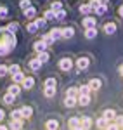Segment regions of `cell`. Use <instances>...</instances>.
<instances>
[{
	"label": "cell",
	"mask_w": 123,
	"mask_h": 130,
	"mask_svg": "<svg viewBox=\"0 0 123 130\" xmlns=\"http://www.w3.org/2000/svg\"><path fill=\"white\" fill-rule=\"evenodd\" d=\"M92 127V120H90V116H82L80 118V128L82 130H89Z\"/></svg>",
	"instance_id": "1"
},
{
	"label": "cell",
	"mask_w": 123,
	"mask_h": 130,
	"mask_svg": "<svg viewBox=\"0 0 123 130\" xmlns=\"http://www.w3.org/2000/svg\"><path fill=\"white\" fill-rule=\"evenodd\" d=\"M73 66V61L69 59V57H64V59H61V62H59V68H61L62 71H69Z\"/></svg>",
	"instance_id": "2"
},
{
	"label": "cell",
	"mask_w": 123,
	"mask_h": 130,
	"mask_svg": "<svg viewBox=\"0 0 123 130\" xmlns=\"http://www.w3.org/2000/svg\"><path fill=\"white\" fill-rule=\"evenodd\" d=\"M89 64H90V61H89V57H78V61H76V66H78V70H87L89 68Z\"/></svg>",
	"instance_id": "3"
},
{
	"label": "cell",
	"mask_w": 123,
	"mask_h": 130,
	"mask_svg": "<svg viewBox=\"0 0 123 130\" xmlns=\"http://www.w3.org/2000/svg\"><path fill=\"white\" fill-rule=\"evenodd\" d=\"M33 85H35V80H33V76H26V78L23 80V83H21V87H23V89H26V90H30Z\"/></svg>",
	"instance_id": "4"
},
{
	"label": "cell",
	"mask_w": 123,
	"mask_h": 130,
	"mask_svg": "<svg viewBox=\"0 0 123 130\" xmlns=\"http://www.w3.org/2000/svg\"><path fill=\"white\" fill-rule=\"evenodd\" d=\"M83 26H85V30L95 28V19H94V18H90V16H87V18L83 19Z\"/></svg>",
	"instance_id": "5"
},
{
	"label": "cell",
	"mask_w": 123,
	"mask_h": 130,
	"mask_svg": "<svg viewBox=\"0 0 123 130\" xmlns=\"http://www.w3.org/2000/svg\"><path fill=\"white\" fill-rule=\"evenodd\" d=\"M101 85H102V82L99 80V78H92V80L89 82V87H90V90H99V89H101Z\"/></svg>",
	"instance_id": "6"
},
{
	"label": "cell",
	"mask_w": 123,
	"mask_h": 130,
	"mask_svg": "<svg viewBox=\"0 0 123 130\" xmlns=\"http://www.w3.org/2000/svg\"><path fill=\"white\" fill-rule=\"evenodd\" d=\"M104 31H106L108 35H113L114 31H116V24H114L113 21H109V23H106V24H104Z\"/></svg>",
	"instance_id": "7"
},
{
	"label": "cell",
	"mask_w": 123,
	"mask_h": 130,
	"mask_svg": "<svg viewBox=\"0 0 123 130\" xmlns=\"http://www.w3.org/2000/svg\"><path fill=\"white\" fill-rule=\"evenodd\" d=\"M9 128L10 130H21L23 128V120H10Z\"/></svg>",
	"instance_id": "8"
},
{
	"label": "cell",
	"mask_w": 123,
	"mask_h": 130,
	"mask_svg": "<svg viewBox=\"0 0 123 130\" xmlns=\"http://www.w3.org/2000/svg\"><path fill=\"white\" fill-rule=\"evenodd\" d=\"M76 102H78V97H66L64 99V106L66 108H75Z\"/></svg>",
	"instance_id": "9"
},
{
	"label": "cell",
	"mask_w": 123,
	"mask_h": 130,
	"mask_svg": "<svg viewBox=\"0 0 123 130\" xmlns=\"http://www.w3.org/2000/svg\"><path fill=\"white\" fill-rule=\"evenodd\" d=\"M21 113H23V118H31L33 108H31V106H23V108H21Z\"/></svg>",
	"instance_id": "10"
},
{
	"label": "cell",
	"mask_w": 123,
	"mask_h": 130,
	"mask_svg": "<svg viewBox=\"0 0 123 130\" xmlns=\"http://www.w3.org/2000/svg\"><path fill=\"white\" fill-rule=\"evenodd\" d=\"M49 35H50L52 38H54V42H56L57 38H61V37H62V30H61V28H52Z\"/></svg>",
	"instance_id": "11"
},
{
	"label": "cell",
	"mask_w": 123,
	"mask_h": 130,
	"mask_svg": "<svg viewBox=\"0 0 123 130\" xmlns=\"http://www.w3.org/2000/svg\"><path fill=\"white\" fill-rule=\"evenodd\" d=\"M45 127H47V130H57L59 128V121L57 120H47Z\"/></svg>",
	"instance_id": "12"
},
{
	"label": "cell",
	"mask_w": 123,
	"mask_h": 130,
	"mask_svg": "<svg viewBox=\"0 0 123 130\" xmlns=\"http://www.w3.org/2000/svg\"><path fill=\"white\" fill-rule=\"evenodd\" d=\"M33 49L37 50V52H38V54H40V52H45V49H47V45H45V43H43V42H35V45H33Z\"/></svg>",
	"instance_id": "13"
},
{
	"label": "cell",
	"mask_w": 123,
	"mask_h": 130,
	"mask_svg": "<svg viewBox=\"0 0 123 130\" xmlns=\"http://www.w3.org/2000/svg\"><path fill=\"white\" fill-rule=\"evenodd\" d=\"M102 116H104L108 121H111V120H114V118H116V113H114V109H106Z\"/></svg>",
	"instance_id": "14"
},
{
	"label": "cell",
	"mask_w": 123,
	"mask_h": 130,
	"mask_svg": "<svg viewBox=\"0 0 123 130\" xmlns=\"http://www.w3.org/2000/svg\"><path fill=\"white\" fill-rule=\"evenodd\" d=\"M69 127H71V130L80 128V118H78V116H73V118H69Z\"/></svg>",
	"instance_id": "15"
},
{
	"label": "cell",
	"mask_w": 123,
	"mask_h": 130,
	"mask_svg": "<svg viewBox=\"0 0 123 130\" xmlns=\"http://www.w3.org/2000/svg\"><path fill=\"white\" fill-rule=\"evenodd\" d=\"M97 127H99V128H102V130H108V127H109V121L106 120V118H99V120H97Z\"/></svg>",
	"instance_id": "16"
},
{
	"label": "cell",
	"mask_w": 123,
	"mask_h": 130,
	"mask_svg": "<svg viewBox=\"0 0 123 130\" xmlns=\"http://www.w3.org/2000/svg\"><path fill=\"white\" fill-rule=\"evenodd\" d=\"M73 35H75V30H73L71 26H68V28H62V37H64V38H71Z\"/></svg>",
	"instance_id": "17"
},
{
	"label": "cell",
	"mask_w": 123,
	"mask_h": 130,
	"mask_svg": "<svg viewBox=\"0 0 123 130\" xmlns=\"http://www.w3.org/2000/svg\"><path fill=\"white\" fill-rule=\"evenodd\" d=\"M78 95H90V87L89 85H82L78 89Z\"/></svg>",
	"instance_id": "18"
},
{
	"label": "cell",
	"mask_w": 123,
	"mask_h": 130,
	"mask_svg": "<svg viewBox=\"0 0 123 130\" xmlns=\"http://www.w3.org/2000/svg\"><path fill=\"white\" fill-rule=\"evenodd\" d=\"M89 102H90V95H78V104L89 106Z\"/></svg>",
	"instance_id": "19"
},
{
	"label": "cell",
	"mask_w": 123,
	"mask_h": 130,
	"mask_svg": "<svg viewBox=\"0 0 123 130\" xmlns=\"http://www.w3.org/2000/svg\"><path fill=\"white\" fill-rule=\"evenodd\" d=\"M40 66H42V62H40L38 59H31V61H30V68H31L33 71H38V70H40Z\"/></svg>",
	"instance_id": "20"
},
{
	"label": "cell",
	"mask_w": 123,
	"mask_h": 130,
	"mask_svg": "<svg viewBox=\"0 0 123 130\" xmlns=\"http://www.w3.org/2000/svg\"><path fill=\"white\" fill-rule=\"evenodd\" d=\"M24 78H26V76H24V73H16V75H14V76H12V80H14V83H23V80H24Z\"/></svg>",
	"instance_id": "21"
},
{
	"label": "cell",
	"mask_w": 123,
	"mask_h": 130,
	"mask_svg": "<svg viewBox=\"0 0 123 130\" xmlns=\"http://www.w3.org/2000/svg\"><path fill=\"white\" fill-rule=\"evenodd\" d=\"M45 89H56V78L49 76V78L45 80Z\"/></svg>",
	"instance_id": "22"
},
{
	"label": "cell",
	"mask_w": 123,
	"mask_h": 130,
	"mask_svg": "<svg viewBox=\"0 0 123 130\" xmlns=\"http://www.w3.org/2000/svg\"><path fill=\"white\" fill-rule=\"evenodd\" d=\"M21 92V87L17 85V83H14V85H10L9 87V94H12V95H17Z\"/></svg>",
	"instance_id": "23"
},
{
	"label": "cell",
	"mask_w": 123,
	"mask_h": 130,
	"mask_svg": "<svg viewBox=\"0 0 123 130\" xmlns=\"http://www.w3.org/2000/svg\"><path fill=\"white\" fill-rule=\"evenodd\" d=\"M10 120H23V113H21V109H14L12 111Z\"/></svg>",
	"instance_id": "24"
},
{
	"label": "cell",
	"mask_w": 123,
	"mask_h": 130,
	"mask_svg": "<svg viewBox=\"0 0 123 130\" xmlns=\"http://www.w3.org/2000/svg\"><path fill=\"white\" fill-rule=\"evenodd\" d=\"M42 42H43V43L49 47V45H52V43H54V38H52L50 35L47 33V35H43V37H42Z\"/></svg>",
	"instance_id": "25"
},
{
	"label": "cell",
	"mask_w": 123,
	"mask_h": 130,
	"mask_svg": "<svg viewBox=\"0 0 123 130\" xmlns=\"http://www.w3.org/2000/svg\"><path fill=\"white\" fill-rule=\"evenodd\" d=\"M76 95H78V89L69 87V89L66 90V97H76Z\"/></svg>",
	"instance_id": "26"
},
{
	"label": "cell",
	"mask_w": 123,
	"mask_h": 130,
	"mask_svg": "<svg viewBox=\"0 0 123 130\" xmlns=\"http://www.w3.org/2000/svg\"><path fill=\"white\" fill-rule=\"evenodd\" d=\"M80 12H82V14H90V12H92V7H90V4H82V7H80Z\"/></svg>",
	"instance_id": "27"
},
{
	"label": "cell",
	"mask_w": 123,
	"mask_h": 130,
	"mask_svg": "<svg viewBox=\"0 0 123 130\" xmlns=\"http://www.w3.org/2000/svg\"><path fill=\"white\" fill-rule=\"evenodd\" d=\"M35 14H37V10H35V7H28V9H24V16L26 18H35Z\"/></svg>",
	"instance_id": "28"
},
{
	"label": "cell",
	"mask_w": 123,
	"mask_h": 130,
	"mask_svg": "<svg viewBox=\"0 0 123 130\" xmlns=\"http://www.w3.org/2000/svg\"><path fill=\"white\" fill-rule=\"evenodd\" d=\"M5 30L9 31V33H12V35H14V33H16V31H17V23H9V24H7V28H5Z\"/></svg>",
	"instance_id": "29"
},
{
	"label": "cell",
	"mask_w": 123,
	"mask_h": 130,
	"mask_svg": "<svg viewBox=\"0 0 123 130\" xmlns=\"http://www.w3.org/2000/svg\"><path fill=\"white\" fill-rule=\"evenodd\" d=\"M49 57H50V56H49L47 52H40L37 59H38V61H40V62H42V64H43V62H47V61H49Z\"/></svg>",
	"instance_id": "30"
},
{
	"label": "cell",
	"mask_w": 123,
	"mask_h": 130,
	"mask_svg": "<svg viewBox=\"0 0 123 130\" xmlns=\"http://www.w3.org/2000/svg\"><path fill=\"white\" fill-rule=\"evenodd\" d=\"M14 99H16V95H12V94H9V92L4 95V102H5V104H12Z\"/></svg>",
	"instance_id": "31"
},
{
	"label": "cell",
	"mask_w": 123,
	"mask_h": 130,
	"mask_svg": "<svg viewBox=\"0 0 123 130\" xmlns=\"http://www.w3.org/2000/svg\"><path fill=\"white\" fill-rule=\"evenodd\" d=\"M97 35V28H90V30H85V37L87 38H94Z\"/></svg>",
	"instance_id": "32"
},
{
	"label": "cell",
	"mask_w": 123,
	"mask_h": 130,
	"mask_svg": "<svg viewBox=\"0 0 123 130\" xmlns=\"http://www.w3.org/2000/svg\"><path fill=\"white\" fill-rule=\"evenodd\" d=\"M9 73L14 76L16 73H19V66H17V64H10V66H9Z\"/></svg>",
	"instance_id": "33"
},
{
	"label": "cell",
	"mask_w": 123,
	"mask_h": 130,
	"mask_svg": "<svg viewBox=\"0 0 123 130\" xmlns=\"http://www.w3.org/2000/svg\"><path fill=\"white\" fill-rule=\"evenodd\" d=\"M26 30L30 31V33H35V31L38 30V26H37V23H35V21H33V23H30V24H28V26H26Z\"/></svg>",
	"instance_id": "34"
},
{
	"label": "cell",
	"mask_w": 123,
	"mask_h": 130,
	"mask_svg": "<svg viewBox=\"0 0 123 130\" xmlns=\"http://www.w3.org/2000/svg\"><path fill=\"white\" fill-rule=\"evenodd\" d=\"M9 73V66H5V64H0V76H5Z\"/></svg>",
	"instance_id": "35"
},
{
	"label": "cell",
	"mask_w": 123,
	"mask_h": 130,
	"mask_svg": "<svg viewBox=\"0 0 123 130\" xmlns=\"http://www.w3.org/2000/svg\"><path fill=\"white\" fill-rule=\"evenodd\" d=\"M35 23H37V26H38V28H43V26L47 24V21H45V18H38V19L35 21Z\"/></svg>",
	"instance_id": "36"
},
{
	"label": "cell",
	"mask_w": 123,
	"mask_h": 130,
	"mask_svg": "<svg viewBox=\"0 0 123 130\" xmlns=\"http://www.w3.org/2000/svg\"><path fill=\"white\" fill-rule=\"evenodd\" d=\"M94 10H95V14H104V12L108 10V7H104V5H97Z\"/></svg>",
	"instance_id": "37"
},
{
	"label": "cell",
	"mask_w": 123,
	"mask_h": 130,
	"mask_svg": "<svg viewBox=\"0 0 123 130\" xmlns=\"http://www.w3.org/2000/svg\"><path fill=\"white\" fill-rule=\"evenodd\" d=\"M7 14H9V10H7V7L0 5V18H7Z\"/></svg>",
	"instance_id": "38"
},
{
	"label": "cell",
	"mask_w": 123,
	"mask_h": 130,
	"mask_svg": "<svg viewBox=\"0 0 123 130\" xmlns=\"http://www.w3.org/2000/svg\"><path fill=\"white\" fill-rule=\"evenodd\" d=\"M49 19H56V14H54L52 10H47V12H45V21H49Z\"/></svg>",
	"instance_id": "39"
},
{
	"label": "cell",
	"mask_w": 123,
	"mask_h": 130,
	"mask_svg": "<svg viewBox=\"0 0 123 130\" xmlns=\"http://www.w3.org/2000/svg\"><path fill=\"white\" fill-rule=\"evenodd\" d=\"M64 18H66V12H64V10H59V12H56V19H64Z\"/></svg>",
	"instance_id": "40"
},
{
	"label": "cell",
	"mask_w": 123,
	"mask_h": 130,
	"mask_svg": "<svg viewBox=\"0 0 123 130\" xmlns=\"http://www.w3.org/2000/svg\"><path fill=\"white\" fill-rule=\"evenodd\" d=\"M21 7L23 9H28V7H31V2L30 0H21Z\"/></svg>",
	"instance_id": "41"
},
{
	"label": "cell",
	"mask_w": 123,
	"mask_h": 130,
	"mask_svg": "<svg viewBox=\"0 0 123 130\" xmlns=\"http://www.w3.org/2000/svg\"><path fill=\"white\" fill-rule=\"evenodd\" d=\"M56 94V90L54 89H45V97H52Z\"/></svg>",
	"instance_id": "42"
},
{
	"label": "cell",
	"mask_w": 123,
	"mask_h": 130,
	"mask_svg": "<svg viewBox=\"0 0 123 130\" xmlns=\"http://www.w3.org/2000/svg\"><path fill=\"white\" fill-rule=\"evenodd\" d=\"M108 130H120V127H118L116 123H109V127H108Z\"/></svg>",
	"instance_id": "43"
},
{
	"label": "cell",
	"mask_w": 123,
	"mask_h": 130,
	"mask_svg": "<svg viewBox=\"0 0 123 130\" xmlns=\"http://www.w3.org/2000/svg\"><path fill=\"white\" fill-rule=\"evenodd\" d=\"M97 4H99V5H104V7H106V5L109 4V0H97Z\"/></svg>",
	"instance_id": "44"
},
{
	"label": "cell",
	"mask_w": 123,
	"mask_h": 130,
	"mask_svg": "<svg viewBox=\"0 0 123 130\" xmlns=\"http://www.w3.org/2000/svg\"><path fill=\"white\" fill-rule=\"evenodd\" d=\"M118 14H120V16L123 18V5H120V9H118Z\"/></svg>",
	"instance_id": "45"
},
{
	"label": "cell",
	"mask_w": 123,
	"mask_h": 130,
	"mask_svg": "<svg viewBox=\"0 0 123 130\" xmlns=\"http://www.w3.org/2000/svg\"><path fill=\"white\" fill-rule=\"evenodd\" d=\"M4 116H5V113H4V109H0V121L4 120Z\"/></svg>",
	"instance_id": "46"
},
{
	"label": "cell",
	"mask_w": 123,
	"mask_h": 130,
	"mask_svg": "<svg viewBox=\"0 0 123 130\" xmlns=\"http://www.w3.org/2000/svg\"><path fill=\"white\" fill-rule=\"evenodd\" d=\"M0 130H9V128H7L5 125H0Z\"/></svg>",
	"instance_id": "47"
},
{
	"label": "cell",
	"mask_w": 123,
	"mask_h": 130,
	"mask_svg": "<svg viewBox=\"0 0 123 130\" xmlns=\"http://www.w3.org/2000/svg\"><path fill=\"white\" fill-rule=\"evenodd\" d=\"M120 75H121V76H123V64H121V66H120Z\"/></svg>",
	"instance_id": "48"
},
{
	"label": "cell",
	"mask_w": 123,
	"mask_h": 130,
	"mask_svg": "<svg viewBox=\"0 0 123 130\" xmlns=\"http://www.w3.org/2000/svg\"><path fill=\"white\" fill-rule=\"evenodd\" d=\"M75 130H82V128H75Z\"/></svg>",
	"instance_id": "49"
}]
</instances>
